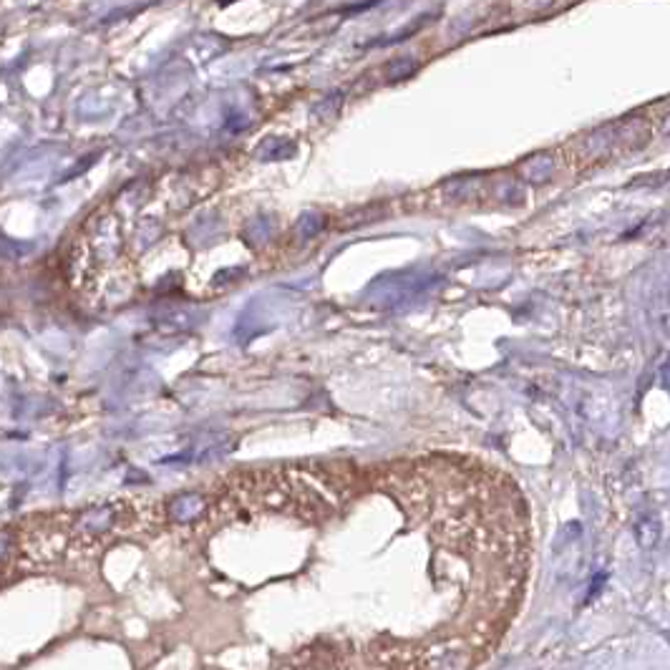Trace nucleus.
<instances>
[{
    "mask_svg": "<svg viewBox=\"0 0 670 670\" xmlns=\"http://www.w3.org/2000/svg\"><path fill=\"white\" fill-rule=\"evenodd\" d=\"M207 509H209L207 494H202V491H182V494H177V497L169 502L167 512L169 517H172V522H177V524H192V522H196L199 517L207 515Z\"/></svg>",
    "mask_w": 670,
    "mask_h": 670,
    "instance_id": "1",
    "label": "nucleus"
},
{
    "mask_svg": "<svg viewBox=\"0 0 670 670\" xmlns=\"http://www.w3.org/2000/svg\"><path fill=\"white\" fill-rule=\"evenodd\" d=\"M635 534H637V542H640L642 547H655V544H658V539H660V529H658V524H655L653 519L640 522V524H637V529H635Z\"/></svg>",
    "mask_w": 670,
    "mask_h": 670,
    "instance_id": "3",
    "label": "nucleus"
},
{
    "mask_svg": "<svg viewBox=\"0 0 670 670\" xmlns=\"http://www.w3.org/2000/svg\"><path fill=\"white\" fill-rule=\"evenodd\" d=\"M30 249H33V245H23V242H18V240L0 235V257H3V260H20Z\"/></svg>",
    "mask_w": 670,
    "mask_h": 670,
    "instance_id": "2",
    "label": "nucleus"
}]
</instances>
